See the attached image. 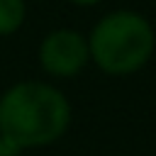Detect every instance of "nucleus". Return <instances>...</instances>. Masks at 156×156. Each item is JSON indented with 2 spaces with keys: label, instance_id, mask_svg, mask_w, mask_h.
<instances>
[{
  "label": "nucleus",
  "instance_id": "obj_1",
  "mask_svg": "<svg viewBox=\"0 0 156 156\" xmlns=\"http://www.w3.org/2000/svg\"><path fill=\"white\" fill-rule=\"evenodd\" d=\"M71 102L51 83L17 80L0 95V134L17 149L56 144L71 127Z\"/></svg>",
  "mask_w": 156,
  "mask_h": 156
},
{
  "label": "nucleus",
  "instance_id": "obj_2",
  "mask_svg": "<svg viewBox=\"0 0 156 156\" xmlns=\"http://www.w3.org/2000/svg\"><path fill=\"white\" fill-rule=\"evenodd\" d=\"M156 49V32L146 15L136 10H112L102 15L90 34V61L107 76L122 78L141 71Z\"/></svg>",
  "mask_w": 156,
  "mask_h": 156
},
{
  "label": "nucleus",
  "instance_id": "obj_3",
  "mask_svg": "<svg viewBox=\"0 0 156 156\" xmlns=\"http://www.w3.org/2000/svg\"><path fill=\"white\" fill-rule=\"evenodd\" d=\"M37 58L46 76L76 78L90 63L88 37L78 29L58 27V29L44 34V39L39 41V49H37Z\"/></svg>",
  "mask_w": 156,
  "mask_h": 156
},
{
  "label": "nucleus",
  "instance_id": "obj_4",
  "mask_svg": "<svg viewBox=\"0 0 156 156\" xmlns=\"http://www.w3.org/2000/svg\"><path fill=\"white\" fill-rule=\"evenodd\" d=\"M27 20V0H0V37L22 29Z\"/></svg>",
  "mask_w": 156,
  "mask_h": 156
},
{
  "label": "nucleus",
  "instance_id": "obj_5",
  "mask_svg": "<svg viewBox=\"0 0 156 156\" xmlns=\"http://www.w3.org/2000/svg\"><path fill=\"white\" fill-rule=\"evenodd\" d=\"M20 154H22V151H17V149L0 134V156H20Z\"/></svg>",
  "mask_w": 156,
  "mask_h": 156
},
{
  "label": "nucleus",
  "instance_id": "obj_6",
  "mask_svg": "<svg viewBox=\"0 0 156 156\" xmlns=\"http://www.w3.org/2000/svg\"><path fill=\"white\" fill-rule=\"evenodd\" d=\"M71 5H76V7H95V5H100L102 0H68Z\"/></svg>",
  "mask_w": 156,
  "mask_h": 156
}]
</instances>
